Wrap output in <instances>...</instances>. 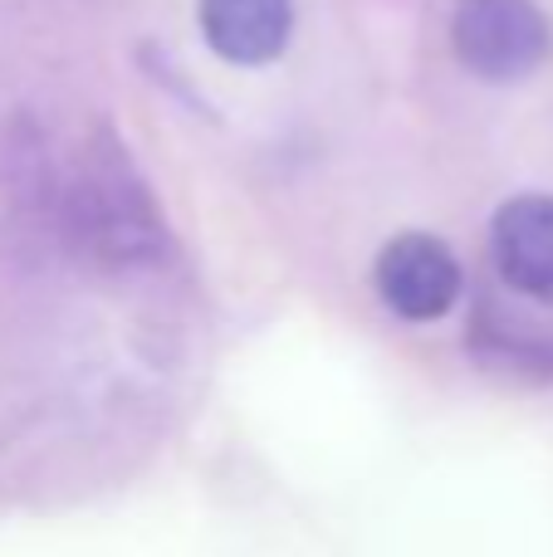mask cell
Masks as SVG:
<instances>
[{
  "mask_svg": "<svg viewBox=\"0 0 553 557\" xmlns=\"http://www.w3.org/2000/svg\"><path fill=\"white\" fill-rule=\"evenodd\" d=\"M470 352L486 367H500V372L553 382V327L509 318L495 304H480L470 318Z\"/></svg>",
  "mask_w": 553,
  "mask_h": 557,
  "instance_id": "6",
  "label": "cell"
},
{
  "mask_svg": "<svg viewBox=\"0 0 553 557\" xmlns=\"http://www.w3.org/2000/svg\"><path fill=\"white\" fill-rule=\"evenodd\" d=\"M201 35L225 64H270L294 29L290 0H196Z\"/></svg>",
  "mask_w": 553,
  "mask_h": 557,
  "instance_id": "5",
  "label": "cell"
},
{
  "mask_svg": "<svg viewBox=\"0 0 553 557\" xmlns=\"http://www.w3.org/2000/svg\"><path fill=\"white\" fill-rule=\"evenodd\" d=\"M495 270L515 294L553 304V196H515L490 225Z\"/></svg>",
  "mask_w": 553,
  "mask_h": 557,
  "instance_id": "4",
  "label": "cell"
},
{
  "mask_svg": "<svg viewBox=\"0 0 553 557\" xmlns=\"http://www.w3.org/2000/svg\"><path fill=\"white\" fill-rule=\"evenodd\" d=\"M451 49L486 84H515L549 59L553 29L534 0H460L451 15Z\"/></svg>",
  "mask_w": 553,
  "mask_h": 557,
  "instance_id": "2",
  "label": "cell"
},
{
  "mask_svg": "<svg viewBox=\"0 0 553 557\" xmlns=\"http://www.w3.org/2000/svg\"><path fill=\"white\" fill-rule=\"evenodd\" d=\"M372 278H378L382 304L407 323H431V318L451 313V304L460 298V264L451 245L421 231H407L382 245Z\"/></svg>",
  "mask_w": 553,
  "mask_h": 557,
  "instance_id": "3",
  "label": "cell"
},
{
  "mask_svg": "<svg viewBox=\"0 0 553 557\" xmlns=\"http://www.w3.org/2000/svg\"><path fill=\"white\" fill-rule=\"evenodd\" d=\"M59 215H64L74 255H84L88 264H103V270H137L167 250L162 211L113 133H98L94 143L78 147Z\"/></svg>",
  "mask_w": 553,
  "mask_h": 557,
  "instance_id": "1",
  "label": "cell"
}]
</instances>
